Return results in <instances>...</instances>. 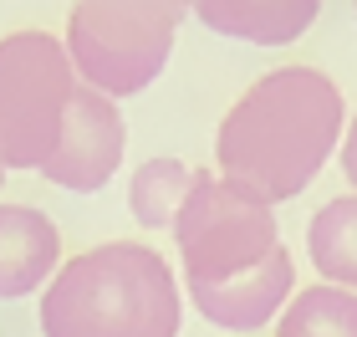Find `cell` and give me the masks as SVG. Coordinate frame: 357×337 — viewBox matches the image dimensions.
<instances>
[{
	"label": "cell",
	"instance_id": "obj_1",
	"mask_svg": "<svg viewBox=\"0 0 357 337\" xmlns=\"http://www.w3.org/2000/svg\"><path fill=\"white\" fill-rule=\"evenodd\" d=\"M174 240L184 255L189 297L215 327L250 332L266 327L291 297V255L281 246L271 204L199 169L184 210L174 220Z\"/></svg>",
	"mask_w": 357,
	"mask_h": 337
},
{
	"label": "cell",
	"instance_id": "obj_2",
	"mask_svg": "<svg viewBox=\"0 0 357 337\" xmlns=\"http://www.w3.org/2000/svg\"><path fill=\"white\" fill-rule=\"evenodd\" d=\"M342 92L317 67L266 72L220 123V179L261 204L296 200L342 138Z\"/></svg>",
	"mask_w": 357,
	"mask_h": 337
},
{
	"label": "cell",
	"instance_id": "obj_3",
	"mask_svg": "<svg viewBox=\"0 0 357 337\" xmlns=\"http://www.w3.org/2000/svg\"><path fill=\"white\" fill-rule=\"evenodd\" d=\"M178 281L149 246L82 250L41 297L46 337H178Z\"/></svg>",
	"mask_w": 357,
	"mask_h": 337
},
{
	"label": "cell",
	"instance_id": "obj_4",
	"mask_svg": "<svg viewBox=\"0 0 357 337\" xmlns=\"http://www.w3.org/2000/svg\"><path fill=\"white\" fill-rule=\"evenodd\" d=\"M189 0H77L67 15V57L102 98H133L164 72Z\"/></svg>",
	"mask_w": 357,
	"mask_h": 337
},
{
	"label": "cell",
	"instance_id": "obj_5",
	"mask_svg": "<svg viewBox=\"0 0 357 337\" xmlns=\"http://www.w3.org/2000/svg\"><path fill=\"white\" fill-rule=\"evenodd\" d=\"M77 67L46 31H15L0 41V164L41 169L67 123Z\"/></svg>",
	"mask_w": 357,
	"mask_h": 337
},
{
	"label": "cell",
	"instance_id": "obj_6",
	"mask_svg": "<svg viewBox=\"0 0 357 337\" xmlns=\"http://www.w3.org/2000/svg\"><path fill=\"white\" fill-rule=\"evenodd\" d=\"M123 149H128V128H123L118 103L82 82V87L72 92L61 138H56L52 158L41 164V174L52 184L72 189V195H92V189H102L112 174H118Z\"/></svg>",
	"mask_w": 357,
	"mask_h": 337
},
{
	"label": "cell",
	"instance_id": "obj_7",
	"mask_svg": "<svg viewBox=\"0 0 357 337\" xmlns=\"http://www.w3.org/2000/svg\"><path fill=\"white\" fill-rule=\"evenodd\" d=\"M61 261V235L31 204H0V301L31 297L41 281H52Z\"/></svg>",
	"mask_w": 357,
	"mask_h": 337
},
{
	"label": "cell",
	"instance_id": "obj_8",
	"mask_svg": "<svg viewBox=\"0 0 357 337\" xmlns=\"http://www.w3.org/2000/svg\"><path fill=\"white\" fill-rule=\"evenodd\" d=\"M209 31L250 46H286L312 31L321 15V0H189Z\"/></svg>",
	"mask_w": 357,
	"mask_h": 337
},
{
	"label": "cell",
	"instance_id": "obj_9",
	"mask_svg": "<svg viewBox=\"0 0 357 337\" xmlns=\"http://www.w3.org/2000/svg\"><path fill=\"white\" fill-rule=\"evenodd\" d=\"M306 250H312V266L327 276L332 286L352 292L357 286V200H327L306 225Z\"/></svg>",
	"mask_w": 357,
	"mask_h": 337
},
{
	"label": "cell",
	"instance_id": "obj_10",
	"mask_svg": "<svg viewBox=\"0 0 357 337\" xmlns=\"http://www.w3.org/2000/svg\"><path fill=\"white\" fill-rule=\"evenodd\" d=\"M194 184H199V169H189L184 158H149V164H138L133 184H128L133 220L149 225V230H164V225H174Z\"/></svg>",
	"mask_w": 357,
	"mask_h": 337
},
{
	"label": "cell",
	"instance_id": "obj_11",
	"mask_svg": "<svg viewBox=\"0 0 357 337\" xmlns=\"http://www.w3.org/2000/svg\"><path fill=\"white\" fill-rule=\"evenodd\" d=\"M275 337H357V297L342 286H306L281 312Z\"/></svg>",
	"mask_w": 357,
	"mask_h": 337
},
{
	"label": "cell",
	"instance_id": "obj_12",
	"mask_svg": "<svg viewBox=\"0 0 357 337\" xmlns=\"http://www.w3.org/2000/svg\"><path fill=\"white\" fill-rule=\"evenodd\" d=\"M342 174H347V184L357 189V118L347 128V143H342Z\"/></svg>",
	"mask_w": 357,
	"mask_h": 337
},
{
	"label": "cell",
	"instance_id": "obj_13",
	"mask_svg": "<svg viewBox=\"0 0 357 337\" xmlns=\"http://www.w3.org/2000/svg\"><path fill=\"white\" fill-rule=\"evenodd\" d=\"M0 184H6V164H0Z\"/></svg>",
	"mask_w": 357,
	"mask_h": 337
}]
</instances>
